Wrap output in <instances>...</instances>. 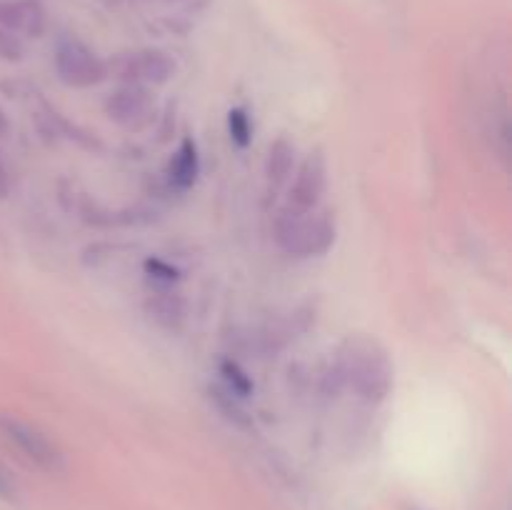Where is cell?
Masks as SVG:
<instances>
[{
  "mask_svg": "<svg viewBox=\"0 0 512 510\" xmlns=\"http://www.w3.org/2000/svg\"><path fill=\"white\" fill-rule=\"evenodd\" d=\"M0 28L18 38H38L45 30V13L35 0H0Z\"/></svg>",
  "mask_w": 512,
  "mask_h": 510,
  "instance_id": "cell-8",
  "label": "cell"
},
{
  "mask_svg": "<svg viewBox=\"0 0 512 510\" xmlns=\"http://www.w3.org/2000/svg\"><path fill=\"white\" fill-rule=\"evenodd\" d=\"M235 398H238V395H233L230 390L210 388V400L218 405V410L225 415V420H230L235 428H250V415L245 413V408Z\"/></svg>",
  "mask_w": 512,
  "mask_h": 510,
  "instance_id": "cell-12",
  "label": "cell"
},
{
  "mask_svg": "<svg viewBox=\"0 0 512 510\" xmlns=\"http://www.w3.org/2000/svg\"><path fill=\"white\" fill-rule=\"evenodd\" d=\"M105 113L123 128H143L153 115V98L140 85H123L108 98Z\"/></svg>",
  "mask_w": 512,
  "mask_h": 510,
  "instance_id": "cell-6",
  "label": "cell"
},
{
  "mask_svg": "<svg viewBox=\"0 0 512 510\" xmlns=\"http://www.w3.org/2000/svg\"><path fill=\"white\" fill-rule=\"evenodd\" d=\"M115 75L123 80V85H163L175 75V60L163 50H135L125 53L115 60Z\"/></svg>",
  "mask_w": 512,
  "mask_h": 510,
  "instance_id": "cell-5",
  "label": "cell"
},
{
  "mask_svg": "<svg viewBox=\"0 0 512 510\" xmlns=\"http://www.w3.org/2000/svg\"><path fill=\"white\" fill-rule=\"evenodd\" d=\"M25 48L23 43H20L18 35L8 33L5 28H0V60H10V63H15V60L23 58Z\"/></svg>",
  "mask_w": 512,
  "mask_h": 510,
  "instance_id": "cell-15",
  "label": "cell"
},
{
  "mask_svg": "<svg viewBox=\"0 0 512 510\" xmlns=\"http://www.w3.org/2000/svg\"><path fill=\"white\" fill-rule=\"evenodd\" d=\"M275 240L280 248L298 258H315L333 248L335 223L328 213L288 208L275 220Z\"/></svg>",
  "mask_w": 512,
  "mask_h": 510,
  "instance_id": "cell-2",
  "label": "cell"
},
{
  "mask_svg": "<svg viewBox=\"0 0 512 510\" xmlns=\"http://www.w3.org/2000/svg\"><path fill=\"white\" fill-rule=\"evenodd\" d=\"M340 378L368 403H380L393 390V363L370 335H350L338 348Z\"/></svg>",
  "mask_w": 512,
  "mask_h": 510,
  "instance_id": "cell-1",
  "label": "cell"
},
{
  "mask_svg": "<svg viewBox=\"0 0 512 510\" xmlns=\"http://www.w3.org/2000/svg\"><path fill=\"white\" fill-rule=\"evenodd\" d=\"M228 128H230V138L238 148H245L250 143V135H253V125H250L248 113L243 108H233L228 113Z\"/></svg>",
  "mask_w": 512,
  "mask_h": 510,
  "instance_id": "cell-14",
  "label": "cell"
},
{
  "mask_svg": "<svg viewBox=\"0 0 512 510\" xmlns=\"http://www.w3.org/2000/svg\"><path fill=\"white\" fill-rule=\"evenodd\" d=\"M200 170V160H198V148L190 138L183 140V145L175 153L173 163H170V183L175 185L178 190H188L190 185L195 183Z\"/></svg>",
  "mask_w": 512,
  "mask_h": 510,
  "instance_id": "cell-9",
  "label": "cell"
},
{
  "mask_svg": "<svg viewBox=\"0 0 512 510\" xmlns=\"http://www.w3.org/2000/svg\"><path fill=\"white\" fill-rule=\"evenodd\" d=\"M55 70L70 88H93L105 78V63L75 38H63L55 48Z\"/></svg>",
  "mask_w": 512,
  "mask_h": 510,
  "instance_id": "cell-4",
  "label": "cell"
},
{
  "mask_svg": "<svg viewBox=\"0 0 512 510\" xmlns=\"http://www.w3.org/2000/svg\"><path fill=\"white\" fill-rule=\"evenodd\" d=\"M10 193V173H8V165H5L3 155H0V200L8 198Z\"/></svg>",
  "mask_w": 512,
  "mask_h": 510,
  "instance_id": "cell-17",
  "label": "cell"
},
{
  "mask_svg": "<svg viewBox=\"0 0 512 510\" xmlns=\"http://www.w3.org/2000/svg\"><path fill=\"white\" fill-rule=\"evenodd\" d=\"M145 270H148L155 280H163V283H173V280H178V270L165 265L163 260H148V263H145Z\"/></svg>",
  "mask_w": 512,
  "mask_h": 510,
  "instance_id": "cell-16",
  "label": "cell"
},
{
  "mask_svg": "<svg viewBox=\"0 0 512 510\" xmlns=\"http://www.w3.org/2000/svg\"><path fill=\"white\" fill-rule=\"evenodd\" d=\"M150 315L165 328H178V323L183 320V300L170 290H155V295L150 298Z\"/></svg>",
  "mask_w": 512,
  "mask_h": 510,
  "instance_id": "cell-10",
  "label": "cell"
},
{
  "mask_svg": "<svg viewBox=\"0 0 512 510\" xmlns=\"http://www.w3.org/2000/svg\"><path fill=\"white\" fill-rule=\"evenodd\" d=\"M0 433L3 438L13 445L18 453H23L25 460L35 465V468L45 470V473H60L65 468V458L58 450V445L48 438V435L40 433L38 428H33L25 420L15 418V415L0 413Z\"/></svg>",
  "mask_w": 512,
  "mask_h": 510,
  "instance_id": "cell-3",
  "label": "cell"
},
{
  "mask_svg": "<svg viewBox=\"0 0 512 510\" xmlns=\"http://www.w3.org/2000/svg\"><path fill=\"white\" fill-rule=\"evenodd\" d=\"M13 483H10L8 473H5L3 468H0V498H13Z\"/></svg>",
  "mask_w": 512,
  "mask_h": 510,
  "instance_id": "cell-18",
  "label": "cell"
},
{
  "mask_svg": "<svg viewBox=\"0 0 512 510\" xmlns=\"http://www.w3.org/2000/svg\"><path fill=\"white\" fill-rule=\"evenodd\" d=\"M220 375H223L225 380V390H230V393L238 395V398H248V395L253 393V380H250V375L245 373L235 360H223Z\"/></svg>",
  "mask_w": 512,
  "mask_h": 510,
  "instance_id": "cell-13",
  "label": "cell"
},
{
  "mask_svg": "<svg viewBox=\"0 0 512 510\" xmlns=\"http://www.w3.org/2000/svg\"><path fill=\"white\" fill-rule=\"evenodd\" d=\"M293 155L295 150L288 140H278V143H273V148H270L268 153V165H265L268 178L273 180V183H283V180L288 178L290 170H293Z\"/></svg>",
  "mask_w": 512,
  "mask_h": 510,
  "instance_id": "cell-11",
  "label": "cell"
},
{
  "mask_svg": "<svg viewBox=\"0 0 512 510\" xmlns=\"http://www.w3.org/2000/svg\"><path fill=\"white\" fill-rule=\"evenodd\" d=\"M325 193V163L320 153L305 158L290 185V208L293 210H315Z\"/></svg>",
  "mask_w": 512,
  "mask_h": 510,
  "instance_id": "cell-7",
  "label": "cell"
}]
</instances>
